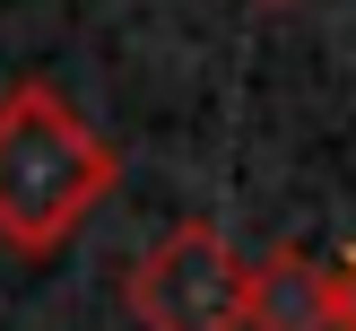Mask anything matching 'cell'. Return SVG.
<instances>
[{"label":"cell","mask_w":356,"mask_h":331,"mask_svg":"<svg viewBox=\"0 0 356 331\" xmlns=\"http://www.w3.org/2000/svg\"><path fill=\"white\" fill-rule=\"evenodd\" d=\"M122 192V148L52 79L0 87V253L61 261L70 236Z\"/></svg>","instance_id":"cell-1"},{"label":"cell","mask_w":356,"mask_h":331,"mask_svg":"<svg viewBox=\"0 0 356 331\" xmlns=\"http://www.w3.org/2000/svg\"><path fill=\"white\" fill-rule=\"evenodd\" d=\"M243 279L252 261L209 218H174L148 253L122 270V305L139 331H243Z\"/></svg>","instance_id":"cell-2"},{"label":"cell","mask_w":356,"mask_h":331,"mask_svg":"<svg viewBox=\"0 0 356 331\" xmlns=\"http://www.w3.org/2000/svg\"><path fill=\"white\" fill-rule=\"evenodd\" d=\"M243 331H339V279L305 244H278L243 279Z\"/></svg>","instance_id":"cell-3"},{"label":"cell","mask_w":356,"mask_h":331,"mask_svg":"<svg viewBox=\"0 0 356 331\" xmlns=\"http://www.w3.org/2000/svg\"><path fill=\"white\" fill-rule=\"evenodd\" d=\"M330 279H339V331H356V244L330 261Z\"/></svg>","instance_id":"cell-4"},{"label":"cell","mask_w":356,"mask_h":331,"mask_svg":"<svg viewBox=\"0 0 356 331\" xmlns=\"http://www.w3.org/2000/svg\"><path fill=\"white\" fill-rule=\"evenodd\" d=\"M261 9H296V0H261Z\"/></svg>","instance_id":"cell-5"}]
</instances>
